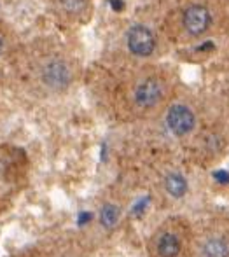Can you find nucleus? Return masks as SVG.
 I'll return each instance as SVG.
<instances>
[{
    "label": "nucleus",
    "mask_w": 229,
    "mask_h": 257,
    "mask_svg": "<svg viewBox=\"0 0 229 257\" xmlns=\"http://www.w3.org/2000/svg\"><path fill=\"white\" fill-rule=\"evenodd\" d=\"M126 46L128 51L138 58L151 56L156 49V37L152 30L145 25H133L126 32Z\"/></svg>",
    "instance_id": "obj_2"
},
{
    "label": "nucleus",
    "mask_w": 229,
    "mask_h": 257,
    "mask_svg": "<svg viewBox=\"0 0 229 257\" xmlns=\"http://www.w3.org/2000/svg\"><path fill=\"white\" fill-rule=\"evenodd\" d=\"M39 77L41 82L51 91H65L72 84V67L67 60L60 56H51L42 61L39 68Z\"/></svg>",
    "instance_id": "obj_1"
},
{
    "label": "nucleus",
    "mask_w": 229,
    "mask_h": 257,
    "mask_svg": "<svg viewBox=\"0 0 229 257\" xmlns=\"http://www.w3.org/2000/svg\"><path fill=\"white\" fill-rule=\"evenodd\" d=\"M163 184H165L166 193L172 198H175V200L184 198L185 193H187V180H185V177L179 172H170L168 175L165 177V182Z\"/></svg>",
    "instance_id": "obj_8"
},
{
    "label": "nucleus",
    "mask_w": 229,
    "mask_h": 257,
    "mask_svg": "<svg viewBox=\"0 0 229 257\" xmlns=\"http://www.w3.org/2000/svg\"><path fill=\"white\" fill-rule=\"evenodd\" d=\"M166 126L175 137H185L196 128V114L184 103H175L166 112Z\"/></svg>",
    "instance_id": "obj_3"
},
{
    "label": "nucleus",
    "mask_w": 229,
    "mask_h": 257,
    "mask_svg": "<svg viewBox=\"0 0 229 257\" xmlns=\"http://www.w3.org/2000/svg\"><path fill=\"white\" fill-rule=\"evenodd\" d=\"M4 51H6V39H4V35L0 34V58H2Z\"/></svg>",
    "instance_id": "obj_11"
},
{
    "label": "nucleus",
    "mask_w": 229,
    "mask_h": 257,
    "mask_svg": "<svg viewBox=\"0 0 229 257\" xmlns=\"http://www.w3.org/2000/svg\"><path fill=\"white\" fill-rule=\"evenodd\" d=\"M58 2H60L61 11L70 16H77L86 9V0H58Z\"/></svg>",
    "instance_id": "obj_10"
},
{
    "label": "nucleus",
    "mask_w": 229,
    "mask_h": 257,
    "mask_svg": "<svg viewBox=\"0 0 229 257\" xmlns=\"http://www.w3.org/2000/svg\"><path fill=\"white\" fill-rule=\"evenodd\" d=\"M201 257H229V241L226 236L220 234H212L205 238L199 248Z\"/></svg>",
    "instance_id": "obj_7"
},
{
    "label": "nucleus",
    "mask_w": 229,
    "mask_h": 257,
    "mask_svg": "<svg viewBox=\"0 0 229 257\" xmlns=\"http://www.w3.org/2000/svg\"><path fill=\"white\" fill-rule=\"evenodd\" d=\"M182 25L184 30L192 37H199V35L206 34L208 28L212 27V14L205 6L199 4H192L182 14Z\"/></svg>",
    "instance_id": "obj_5"
},
{
    "label": "nucleus",
    "mask_w": 229,
    "mask_h": 257,
    "mask_svg": "<svg viewBox=\"0 0 229 257\" xmlns=\"http://www.w3.org/2000/svg\"><path fill=\"white\" fill-rule=\"evenodd\" d=\"M158 257H179L182 252V240L173 231H161L154 241Z\"/></svg>",
    "instance_id": "obj_6"
},
{
    "label": "nucleus",
    "mask_w": 229,
    "mask_h": 257,
    "mask_svg": "<svg viewBox=\"0 0 229 257\" xmlns=\"http://www.w3.org/2000/svg\"><path fill=\"white\" fill-rule=\"evenodd\" d=\"M165 96V84L158 77H145L135 86L133 91V100L138 107L152 108L156 107Z\"/></svg>",
    "instance_id": "obj_4"
},
{
    "label": "nucleus",
    "mask_w": 229,
    "mask_h": 257,
    "mask_svg": "<svg viewBox=\"0 0 229 257\" xmlns=\"http://www.w3.org/2000/svg\"><path fill=\"white\" fill-rule=\"evenodd\" d=\"M119 219H121V208L112 203L103 205L100 213H98V220H100L101 227H105V229H114L118 226Z\"/></svg>",
    "instance_id": "obj_9"
}]
</instances>
